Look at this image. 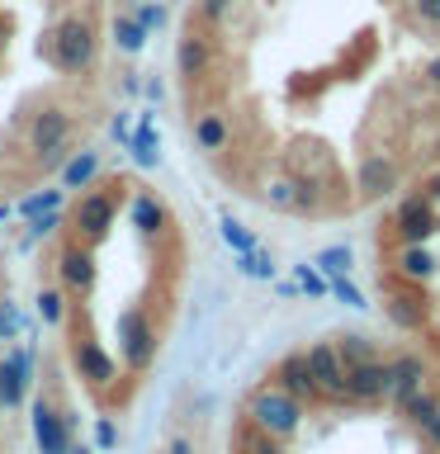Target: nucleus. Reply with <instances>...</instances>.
I'll return each mask as SVG.
<instances>
[{"label":"nucleus","mask_w":440,"mask_h":454,"mask_svg":"<svg viewBox=\"0 0 440 454\" xmlns=\"http://www.w3.org/2000/svg\"><path fill=\"white\" fill-rule=\"evenodd\" d=\"M303 417H308V407L298 403V397H289L284 388H275V383H261V388L247 397V426H255L261 435L284 440V445L303 431Z\"/></svg>","instance_id":"1"},{"label":"nucleus","mask_w":440,"mask_h":454,"mask_svg":"<svg viewBox=\"0 0 440 454\" xmlns=\"http://www.w3.org/2000/svg\"><path fill=\"white\" fill-rule=\"evenodd\" d=\"M389 232L393 247H431V237H440V204H431L421 190H407L389 213Z\"/></svg>","instance_id":"2"},{"label":"nucleus","mask_w":440,"mask_h":454,"mask_svg":"<svg viewBox=\"0 0 440 454\" xmlns=\"http://www.w3.org/2000/svg\"><path fill=\"white\" fill-rule=\"evenodd\" d=\"M48 57L57 71H67V76H76V71H90L95 67V24L81 20V14H71V20H62L48 34Z\"/></svg>","instance_id":"3"},{"label":"nucleus","mask_w":440,"mask_h":454,"mask_svg":"<svg viewBox=\"0 0 440 454\" xmlns=\"http://www.w3.org/2000/svg\"><path fill=\"white\" fill-rule=\"evenodd\" d=\"M403 190V161L393 152H360L355 161V199L360 204H383Z\"/></svg>","instance_id":"4"},{"label":"nucleus","mask_w":440,"mask_h":454,"mask_svg":"<svg viewBox=\"0 0 440 454\" xmlns=\"http://www.w3.org/2000/svg\"><path fill=\"white\" fill-rule=\"evenodd\" d=\"M383 312H389V322L403 326V332H421V326L436 317V303H431V294H426V284H407V279L389 275V284H383Z\"/></svg>","instance_id":"5"},{"label":"nucleus","mask_w":440,"mask_h":454,"mask_svg":"<svg viewBox=\"0 0 440 454\" xmlns=\"http://www.w3.org/2000/svg\"><path fill=\"white\" fill-rule=\"evenodd\" d=\"M303 360H308V374L318 383L322 403H346V360H341L336 340H312L303 350Z\"/></svg>","instance_id":"6"},{"label":"nucleus","mask_w":440,"mask_h":454,"mask_svg":"<svg viewBox=\"0 0 440 454\" xmlns=\"http://www.w3.org/2000/svg\"><path fill=\"white\" fill-rule=\"evenodd\" d=\"M261 199L275 213H318L322 208V190L303 176H270Z\"/></svg>","instance_id":"7"},{"label":"nucleus","mask_w":440,"mask_h":454,"mask_svg":"<svg viewBox=\"0 0 440 454\" xmlns=\"http://www.w3.org/2000/svg\"><path fill=\"white\" fill-rule=\"evenodd\" d=\"M346 403H360V407L389 403V360H383V355L346 364Z\"/></svg>","instance_id":"8"},{"label":"nucleus","mask_w":440,"mask_h":454,"mask_svg":"<svg viewBox=\"0 0 440 454\" xmlns=\"http://www.w3.org/2000/svg\"><path fill=\"white\" fill-rule=\"evenodd\" d=\"M114 213H119V199L109 190H90L76 199V208H71V223H76V232L85 241H105L109 227H114Z\"/></svg>","instance_id":"9"},{"label":"nucleus","mask_w":440,"mask_h":454,"mask_svg":"<svg viewBox=\"0 0 440 454\" xmlns=\"http://www.w3.org/2000/svg\"><path fill=\"white\" fill-rule=\"evenodd\" d=\"M119 346H123L128 369H147V364H152V355H156V332H152L147 312H138V308L119 312Z\"/></svg>","instance_id":"10"},{"label":"nucleus","mask_w":440,"mask_h":454,"mask_svg":"<svg viewBox=\"0 0 440 454\" xmlns=\"http://www.w3.org/2000/svg\"><path fill=\"white\" fill-rule=\"evenodd\" d=\"M71 137V119L62 109H43L34 123H28V152H38L43 161H57Z\"/></svg>","instance_id":"11"},{"label":"nucleus","mask_w":440,"mask_h":454,"mask_svg":"<svg viewBox=\"0 0 440 454\" xmlns=\"http://www.w3.org/2000/svg\"><path fill=\"white\" fill-rule=\"evenodd\" d=\"M270 383H275V388H284L289 397H298L303 407L322 403L318 383H312V374H308V360H303V350H289V355H284V360L275 364V374H270Z\"/></svg>","instance_id":"12"},{"label":"nucleus","mask_w":440,"mask_h":454,"mask_svg":"<svg viewBox=\"0 0 440 454\" xmlns=\"http://www.w3.org/2000/svg\"><path fill=\"white\" fill-rule=\"evenodd\" d=\"M426 379H431V364H426L417 350L393 355V360H389V403H403L407 393L426 388Z\"/></svg>","instance_id":"13"},{"label":"nucleus","mask_w":440,"mask_h":454,"mask_svg":"<svg viewBox=\"0 0 440 454\" xmlns=\"http://www.w3.org/2000/svg\"><path fill=\"white\" fill-rule=\"evenodd\" d=\"M71 364H76V374L90 383V388H105V383L119 379V364L109 360V350L99 346V340H76V346H71Z\"/></svg>","instance_id":"14"},{"label":"nucleus","mask_w":440,"mask_h":454,"mask_svg":"<svg viewBox=\"0 0 440 454\" xmlns=\"http://www.w3.org/2000/svg\"><path fill=\"white\" fill-rule=\"evenodd\" d=\"M389 275L407 279V284H431V279L440 275V261H436L431 247H393Z\"/></svg>","instance_id":"15"},{"label":"nucleus","mask_w":440,"mask_h":454,"mask_svg":"<svg viewBox=\"0 0 440 454\" xmlns=\"http://www.w3.org/2000/svg\"><path fill=\"white\" fill-rule=\"evenodd\" d=\"M57 270H62V284L71 294H90L95 289V255H90V247H81V241L57 255Z\"/></svg>","instance_id":"16"},{"label":"nucleus","mask_w":440,"mask_h":454,"mask_svg":"<svg viewBox=\"0 0 440 454\" xmlns=\"http://www.w3.org/2000/svg\"><path fill=\"white\" fill-rule=\"evenodd\" d=\"M34 440H38L43 454H67V450H71V426H67V417H57L48 403H38V407H34Z\"/></svg>","instance_id":"17"},{"label":"nucleus","mask_w":440,"mask_h":454,"mask_svg":"<svg viewBox=\"0 0 440 454\" xmlns=\"http://www.w3.org/2000/svg\"><path fill=\"white\" fill-rule=\"evenodd\" d=\"M227 142H232V123H227V114L223 109H204L194 119V147L199 152H208V156H218L227 152Z\"/></svg>","instance_id":"18"},{"label":"nucleus","mask_w":440,"mask_h":454,"mask_svg":"<svg viewBox=\"0 0 440 454\" xmlns=\"http://www.w3.org/2000/svg\"><path fill=\"white\" fill-rule=\"evenodd\" d=\"M176 67H180L185 81L208 76V67H213V43H208L204 34H185L180 48H176Z\"/></svg>","instance_id":"19"},{"label":"nucleus","mask_w":440,"mask_h":454,"mask_svg":"<svg viewBox=\"0 0 440 454\" xmlns=\"http://www.w3.org/2000/svg\"><path fill=\"white\" fill-rule=\"evenodd\" d=\"M24 383H28V360H24V350H10L0 360V407L5 411L24 403Z\"/></svg>","instance_id":"20"},{"label":"nucleus","mask_w":440,"mask_h":454,"mask_svg":"<svg viewBox=\"0 0 440 454\" xmlns=\"http://www.w3.org/2000/svg\"><path fill=\"white\" fill-rule=\"evenodd\" d=\"M397 417H403V426H412V431L421 435L426 426L440 417V397L431 393V383H426V388H417V393H407L403 403H397Z\"/></svg>","instance_id":"21"},{"label":"nucleus","mask_w":440,"mask_h":454,"mask_svg":"<svg viewBox=\"0 0 440 454\" xmlns=\"http://www.w3.org/2000/svg\"><path fill=\"white\" fill-rule=\"evenodd\" d=\"M133 223H138V232L156 237V232L166 227V204H161L152 190H138V194H133Z\"/></svg>","instance_id":"22"},{"label":"nucleus","mask_w":440,"mask_h":454,"mask_svg":"<svg viewBox=\"0 0 440 454\" xmlns=\"http://www.w3.org/2000/svg\"><path fill=\"white\" fill-rule=\"evenodd\" d=\"M237 270H241L247 279H265V284L279 275V270H275V255H270L265 247H251V251H241V255H237Z\"/></svg>","instance_id":"23"},{"label":"nucleus","mask_w":440,"mask_h":454,"mask_svg":"<svg viewBox=\"0 0 440 454\" xmlns=\"http://www.w3.org/2000/svg\"><path fill=\"white\" fill-rule=\"evenodd\" d=\"M336 350H341V360H346V364H360V360H374V355H379V340H369L365 332H341Z\"/></svg>","instance_id":"24"},{"label":"nucleus","mask_w":440,"mask_h":454,"mask_svg":"<svg viewBox=\"0 0 440 454\" xmlns=\"http://www.w3.org/2000/svg\"><path fill=\"white\" fill-rule=\"evenodd\" d=\"M312 265H318L326 279H332V275H350V270H355V251L336 241V247H322L318 255H312Z\"/></svg>","instance_id":"25"},{"label":"nucleus","mask_w":440,"mask_h":454,"mask_svg":"<svg viewBox=\"0 0 440 454\" xmlns=\"http://www.w3.org/2000/svg\"><path fill=\"white\" fill-rule=\"evenodd\" d=\"M114 43H119V52H142L147 48V28L138 24V14H119V20H114Z\"/></svg>","instance_id":"26"},{"label":"nucleus","mask_w":440,"mask_h":454,"mask_svg":"<svg viewBox=\"0 0 440 454\" xmlns=\"http://www.w3.org/2000/svg\"><path fill=\"white\" fill-rule=\"evenodd\" d=\"M95 170H99V156L95 152H81V156H71V161H67L62 184H67V190H85V184L95 180Z\"/></svg>","instance_id":"27"},{"label":"nucleus","mask_w":440,"mask_h":454,"mask_svg":"<svg viewBox=\"0 0 440 454\" xmlns=\"http://www.w3.org/2000/svg\"><path fill=\"white\" fill-rule=\"evenodd\" d=\"M161 142H156V128H152V119H142L138 123V137H133V156H138V166H156L161 161Z\"/></svg>","instance_id":"28"},{"label":"nucleus","mask_w":440,"mask_h":454,"mask_svg":"<svg viewBox=\"0 0 440 454\" xmlns=\"http://www.w3.org/2000/svg\"><path fill=\"white\" fill-rule=\"evenodd\" d=\"M241 454H289V450H284V440L261 435L255 426H241Z\"/></svg>","instance_id":"29"},{"label":"nucleus","mask_w":440,"mask_h":454,"mask_svg":"<svg viewBox=\"0 0 440 454\" xmlns=\"http://www.w3.org/2000/svg\"><path fill=\"white\" fill-rule=\"evenodd\" d=\"M218 232H223V241H227V247H232L237 255H241V251H251V247H261L251 227H247V223H237V218H223V223H218Z\"/></svg>","instance_id":"30"},{"label":"nucleus","mask_w":440,"mask_h":454,"mask_svg":"<svg viewBox=\"0 0 440 454\" xmlns=\"http://www.w3.org/2000/svg\"><path fill=\"white\" fill-rule=\"evenodd\" d=\"M326 298H341L346 308H369V303H365V294L355 289V279H350V275H332V279H326Z\"/></svg>","instance_id":"31"},{"label":"nucleus","mask_w":440,"mask_h":454,"mask_svg":"<svg viewBox=\"0 0 440 454\" xmlns=\"http://www.w3.org/2000/svg\"><path fill=\"white\" fill-rule=\"evenodd\" d=\"M294 284H298L308 298H326V275H322L312 261H308V265H294Z\"/></svg>","instance_id":"32"},{"label":"nucleus","mask_w":440,"mask_h":454,"mask_svg":"<svg viewBox=\"0 0 440 454\" xmlns=\"http://www.w3.org/2000/svg\"><path fill=\"white\" fill-rule=\"evenodd\" d=\"M407 14L426 28V34H440V0H407Z\"/></svg>","instance_id":"33"},{"label":"nucleus","mask_w":440,"mask_h":454,"mask_svg":"<svg viewBox=\"0 0 440 454\" xmlns=\"http://www.w3.org/2000/svg\"><path fill=\"white\" fill-rule=\"evenodd\" d=\"M38 312H43V322H48V326H62V322H67L62 289H43V294H38Z\"/></svg>","instance_id":"34"},{"label":"nucleus","mask_w":440,"mask_h":454,"mask_svg":"<svg viewBox=\"0 0 440 454\" xmlns=\"http://www.w3.org/2000/svg\"><path fill=\"white\" fill-rule=\"evenodd\" d=\"M57 204H62V194H57V190H43V194H28L20 208L28 213V218H34V213H52Z\"/></svg>","instance_id":"35"},{"label":"nucleus","mask_w":440,"mask_h":454,"mask_svg":"<svg viewBox=\"0 0 440 454\" xmlns=\"http://www.w3.org/2000/svg\"><path fill=\"white\" fill-rule=\"evenodd\" d=\"M138 24L152 34V28H161V24H166V10L156 5V0H142V5H138Z\"/></svg>","instance_id":"36"},{"label":"nucleus","mask_w":440,"mask_h":454,"mask_svg":"<svg viewBox=\"0 0 440 454\" xmlns=\"http://www.w3.org/2000/svg\"><path fill=\"white\" fill-rule=\"evenodd\" d=\"M227 10H232V0H199V14H204L208 24H223Z\"/></svg>","instance_id":"37"},{"label":"nucleus","mask_w":440,"mask_h":454,"mask_svg":"<svg viewBox=\"0 0 440 454\" xmlns=\"http://www.w3.org/2000/svg\"><path fill=\"white\" fill-rule=\"evenodd\" d=\"M421 81H426V90H440V52H431L421 62Z\"/></svg>","instance_id":"38"},{"label":"nucleus","mask_w":440,"mask_h":454,"mask_svg":"<svg viewBox=\"0 0 440 454\" xmlns=\"http://www.w3.org/2000/svg\"><path fill=\"white\" fill-rule=\"evenodd\" d=\"M14 332H20V312H14L10 303H0V340H10Z\"/></svg>","instance_id":"39"},{"label":"nucleus","mask_w":440,"mask_h":454,"mask_svg":"<svg viewBox=\"0 0 440 454\" xmlns=\"http://www.w3.org/2000/svg\"><path fill=\"white\" fill-rule=\"evenodd\" d=\"M95 440H99V450H114V445H119V431H114V421H99Z\"/></svg>","instance_id":"40"},{"label":"nucleus","mask_w":440,"mask_h":454,"mask_svg":"<svg viewBox=\"0 0 440 454\" xmlns=\"http://www.w3.org/2000/svg\"><path fill=\"white\" fill-rule=\"evenodd\" d=\"M421 194H426V199H431V204H440V166H436V170H431V176H426V180H421Z\"/></svg>","instance_id":"41"},{"label":"nucleus","mask_w":440,"mask_h":454,"mask_svg":"<svg viewBox=\"0 0 440 454\" xmlns=\"http://www.w3.org/2000/svg\"><path fill=\"white\" fill-rule=\"evenodd\" d=\"M421 440H426V445H431L436 454H440V417L431 421V426H426V431H421Z\"/></svg>","instance_id":"42"},{"label":"nucleus","mask_w":440,"mask_h":454,"mask_svg":"<svg viewBox=\"0 0 440 454\" xmlns=\"http://www.w3.org/2000/svg\"><path fill=\"white\" fill-rule=\"evenodd\" d=\"M166 454H194V445H190L185 435H176V440H170V450H166Z\"/></svg>","instance_id":"43"},{"label":"nucleus","mask_w":440,"mask_h":454,"mask_svg":"<svg viewBox=\"0 0 440 454\" xmlns=\"http://www.w3.org/2000/svg\"><path fill=\"white\" fill-rule=\"evenodd\" d=\"M67 454H90V445H71Z\"/></svg>","instance_id":"44"},{"label":"nucleus","mask_w":440,"mask_h":454,"mask_svg":"<svg viewBox=\"0 0 440 454\" xmlns=\"http://www.w3.org/2000/svg\"><path fill=\"white\" fill-rule=\"evenodd\" d=\"M436 166H440V133H436Z\"/></svg>","instance_id":"45"},{"label":"nucleus","mask_w":440,"mask_h":454,"mask_svg":"<svg viewBox=\"0 0 440 454\" xmlns=\"http://www.w3.org/2000/svg\"><path fill=\"white\" fill-rule=\"evenodd\" d=\"M436 340H440V317H436Z\"/></svg>","instance_id":"46"}]
</instances>
